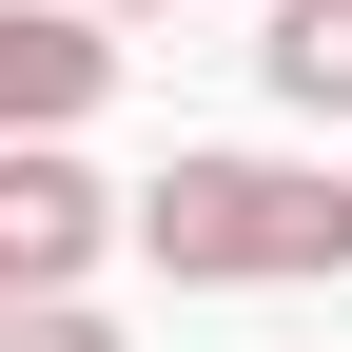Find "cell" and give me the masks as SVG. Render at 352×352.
I'll return each mask as SVG.
<instances>
[{
  "mask_svg": "<svg viewBox=\"0 0 352 352\" xmlns=\"http://www.w3.org/2000/svg\"><path fill=\"white\" fill-rule=\"evenodd\" d=\"M118 235H138L176 294H333V274H352V176H333V157L176 138L138 196H118Z\"/></svg>",
  "mask_w": 352,
  "mask_h": 352,
  "instance_id": "obj_1",
  "label": "cell"
},
{
  "mask_svg": "<svg viewBox=\"0 0 352 352\" xmlns=\"http://www.w3.org/2000/svg\"><path fill=\"white\" fill-rule=\"evenodd\" d=\"M98 235H118V196L78 176V138H20V157H0V274H20V294H78Z\"/></svg>",
  "mask_w": 352,
  "mask_h": 352,
  "instance_id": "obj_2",
  "label": "cell"
},
{
  "mask_svg": "<svg viewBox=\"0 0 352 352\" xmlns=\"http://www.w3.org/2000/svg\"><path fill=\"white\" fill-rule=\"evenodd\" d=\"M98 98H118V39L59 20V0H0V157L20 138H78Z\"/></svg>",
  "mask_w": 352,
  "mask_h": 352,
  "instance_id": "obj_3",
  "label": "cell"
},
{
  "mask_svg": "<svg viewBox=\"0 0 352 352\" xmlns=\"http://www.w3.org/2000/svg\"><path fill=\"white\" fill-rule=\"evenodd\" d=\"M254 78L294 118H352V0H254Z\"/></svg>",
  "mask_w": 352,
  "mask_h": 352,
  "instance_id": "obj_4",
  "label": "cell"
},
{
  "mask_svg": "<svg viewBox=\"0 0 352 352\" xmlns=\"http://www.w3.org/2000/svg\"><path fill=\"white\" fill-rule=\"evenodd\" d=\"M0 352H118V314H78V294H20V314H0Z\"/></svg>",
  "mask_w": 352,
  "mask_h": 352,
  "instance_id": "obj_5",
  "label": "cell"
},
{
  "mask_svg": "<svg viewBox=\"0 0 352 352\" xmlns=\"http://www.w3.org/2000/svg\"><path fill=\"white\" fill-rule=\"evenodd\" d=\"M59 20H98V39H118V20H157V0H59Z\"/></svg>",
  "mask_w": 352,
  "mask_h": 352,
  "instance_id": "obj_6",
  "label": "cell"
},
{
  "mask_svg": "<svg viewBox=\"0 0 352 352\" xmlns=\"http://www.w3.org/2000/svg\"><path fill=\"white\" fill-rule=\"evenodd\" d=\"M0 314H20V274H0Z\"/></svg>",
  "mask_w": 352,
  "mask_h": 352,
  "instance_id": "obj_7",
  "label": "cell"
}]
</instances>
